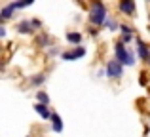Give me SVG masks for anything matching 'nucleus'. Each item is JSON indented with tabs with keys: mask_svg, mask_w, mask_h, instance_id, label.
I'll list each match as a JSON object with an SVG mask.
<instances>
[{
	"mask_svg": "<svg viewBox=\"0 0 150 137\" xmlns=\"http://www.w3.org/2000/svg\"><path fill=\"white\" fill-rule=\"evenodd\" d=\"M89 21H91L93 25H105L106 23V8H105V4H101V2L91 4V8H89Z\"/></svg>",
	"mask_w": 150,
	"mask_h": 137,
	"instance_id": "1",
	"label": "nucleus"
},
{
	"mask_svg": "<svg viewBox=\"0 0 150 137\" xmlns=\"http://www.w3.org/2000/svg\"><path fill=\"white\" fill-rule=\"evenodd\" d=\"M116 59L120 61L122 65H133V63H135V55L125 50L124 42H118V44H116Z\"/></svg>",
	"mask_w": 150,
	"mask_h": 137,
	"instance_id": "2",
	"label": "nucleus"
},
{
	"mask_svg": "<svg viewBox=\"0 0 150 137\" xmlns=\"http://www.w3.org/2000/svg\"><path fill=\"white\" fill-rule=\"evenodd\" d=\"M106 74H108L110 78H120L122 74H124V65L118 59L108 61V63H106Z\"/></svg>",
	"mask_w": 150,
	"mask_h": 137,
	"instance_id": "3",
	"label": "nucleus"
},
{
	"mask_svg": "<svg viewBox=\"0 0 150 137\" xmlns=\"http://www.w3.org/2000/svg\"><path fill=\"white\" fill-rule=\"evenodd\" d=\"M86 55V48H74V50H70V52H65L63 53V59L65 61H74V59H80V57H84Z\"/></svg>",
	"mask_w": 150,
	"mask_h": 137,
	"instance_id": "4",
	"label": "nucleus"
},
{
	"mask_svg": "<svg viewBox=\"0 0 150 137\" xmlns=\"http://www.w3.org/2000/svg\"><path fill=\"white\" fill-rule=\"evenodd\" d=\"M34 111H36L44 120H51V114H53V112H50L48 105H42V103H36V105H34Z\"/></svg>",
	"mask_w": 150,
	"mask_h": 137,
	"instance_id": "5",
	"label": "nucleus"
},
{
	"mask_svg": "<svg viewBox=\"0 0 150 137\" xmlns=\"http://www.w3.org/2000/svg\"><path fill=\"white\" fill-rule=\"evenodd\" d=\"M137 50H139V55H141V57H143V59L150 65V50L146 48V44H143L141 40H137Z\"/></svg>",
	"mask_w": 150,
	"mask_h": 137,
	"instance_id": "6",
	"label": "nucleus"
},
{
	"mask_svg": "<svg viewBox=\"0 0 150 137\" xmlns=\"http://www.w3.org/2000/svg\"><path fill=\"white\" fill-rule=\"evenodd\" d=\"M118 8H120V11H124V13H135V2H131V0H125V2H120L118 4Z\"/></svg>",
	"mask_w": 150,
	"mask_h": 137,
	"instance_id": "7",
	"label": "nucleus"
},
{
	"mask_svg": "<svg viewBox=\"0 0 150 137\" xmlns=\"http://www.w3.org/2000/svg\"><path fill=\"white\" fill-rule=\"evenodd\" d=\"M13 10H15V2H11V4H8V6H4L2 10H0V17H2V21H4V19H10V17H11Z\"/></svg>",
	"mask_w": 150,
	"mask_h": 137,
	"instance_id": "8",
	"label": "nucleus"
},
{
	"mask_svg": "<svg viewBox=\"0 0 150 137\" xmlns=\"http://www.w3.org/2000/svg\"><path fill=\"white\" fill-rule=\"evenodd\" d=\"M51 128H53L55 133H61V131H63V120L59 118V116L55 114V112L51 114Z\"/></svg>",
	"mask_w": 150,
	"mask_h": 137,
	"instance_id": "9",
	"label": "nucleus"
},
{
	"mask_svg": "<svg viewBox=\"0 0 150 137\" xmlns=\"http://www.w3.org/2000/svg\"><path fill=\"white\" fill-rule=\"evenodd\" d=\"M17 31H19L21 34H29L30 31H33V21H21V23L17 25Z\"/></svg>",
	"mask_w": 150,
	"mask_h": 137,
	"instance_id": "10",
	"label": "nucleus"
},
{
	"mask_svg": "<svg viewBox=\"0 0 150 137\" xmlns=\"http://www.w3.org/2000/svg\"><path fill=\"white\" fill-rule=\"evenodd\" d=\"M67 40H69L70 44H80L82 34L80 33H67Z\"/></svg>",
	"mask_w": 150,
	"mask_h": 137,
	"instance_id": "11",
	"label": "nucleus"
},
{
	"mask_svg": "<svg viewBox=\"0 0 150 137\" xmlns=\"http://www.w3.org/2000/svg\"><path fill=\"white\" fill-rule=\"evenodd\" d=\"M36 99H38V103H42V105H48V103H50L48 93H44V92H38V93H36Z\"/></svg>",
	"mask_w": 150,
	"mask_h": 137,
	"instance_id": "12",
	"label": "nucleus"
},
{
	"mask_svg": "<svg viewBox=\"0 0 150 137\" xmlns=\"http://www.w3.org/2000/svg\"><path fill=\"white\" fill-rule=\"evenodd\" d=\"M44 82H46V76L44 74H38V76H34L33 80H30V84L33 86H40V84H44Z\"/></svg>",
	"mask_w": 150,
	"mask_h": 137,
	"instance_id": "13",
	"label": "nucleus"
},
{
	"mask_svg": "<svg viewBox=\"0 0 150 137\" xmlns=\"http://www.w3.org/2000/svg\"><path fill=\"white\" fill-rule=\"evenodd\" d=\"M120 31H122V34H124V36H131V33H133V29L129 25H122Z\"/></svg>",
	"mask_w": 150,
	"mask_h": 137,
	"instance_id": "14",
	"label": "nucleus"
},
{
	"mask_svg": "<svg viewBox=\"0 0 150 137\" xmlns=\"http://www.w3.org/2000/svg\"><path fill=\"white\" fill-rule=\"evenodd\" d=\"M38 42H40V44H44V46H48V44H50V38L46 36V34H42V36L38 38Z\"/></svg>",
	"mask_w": 150,
	"mask_h": 137,
	"instance_id": "15",
	"label": "nucleus"
},
{
	"mask_svg": "<svg viewBox=\"0 0 150 137\" xmlns=\"http://www.w3.org/2000/svg\"><path fill=\"white\" fill-rule=\"evenodd\" d=\"M106 25H108L110 29H116V23H114V21H106Z\"/></svg>",
	"mask_w": 150,
	"mask_h": 137,
	"instance_id": "16",
	"label": "nucleus"
},
{
	"mask_svg": "<svg viewBox=\"0 0 150 137\" xmlns=\"http://www.w3.org/2000/svg\"><path fill=\"white\" fill-rule=\"evenodd\" d=\"M33 27H40V21H38V19H33Z\"/></svg>",
	"mask_w": 150,
	"mask_h": 137,
	"instance_id": "17",
	"label": "nucleus"
}]
</instances>
